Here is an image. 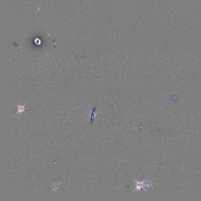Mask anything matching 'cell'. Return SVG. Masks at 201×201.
Masks as SVG:
<instances>
[{"instance_id":"1","label":"cell","mask_w":201,"mask_h":201,"mask_svg":"<svg viewBox=\"0 0 201 201\" xmlns=\"http://www.w3.org/2000/svg\"><path fill=\"white\" fill-rule=\"evenodd\" d=\"M29 102H27V103H26L25 104V105H18L17 103H16L17 104V105L18 106V112H17V113L16 114H17L18 113H19L21 114L23 112H24L27 114L25 112V110L26 109V108H25V106Z\"/></svg>"}]
</instances>
